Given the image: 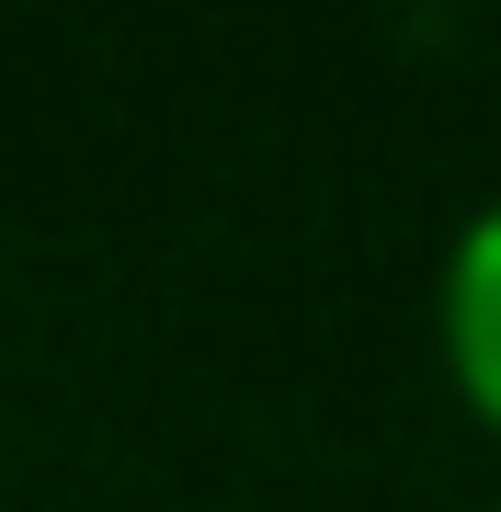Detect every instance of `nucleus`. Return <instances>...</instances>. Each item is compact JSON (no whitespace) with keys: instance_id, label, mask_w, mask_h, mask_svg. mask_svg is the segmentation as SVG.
Here are the masks:
<instances>
[{"instance_id":"1","label":"nucleus","mask_w":501,"mask_h":512,"mask_svg":"<svg viewBox=\"0 0 501 512\" xmlns=\"http://www.w3.org/2000/svg\"><path fill=\"white\" fill-rule=\"evenodd\" d=\"M445 365L467 387V410L501 433V194L456 228V251H445Z\"/></svg>"}]
</instances>
